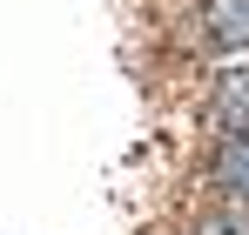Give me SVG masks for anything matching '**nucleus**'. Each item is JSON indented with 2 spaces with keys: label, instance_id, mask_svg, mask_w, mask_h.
<instances>
[{
  "label": "nucleus",
  "instance_id": "1",
  "mask_svg": "<svg viewBox=\"0 0 249 235\" xmlns=\"http://www.w3.org/2000/svg\"><path fill=\"white\" fill-rule=\"evenodd\" d=\"M196 34H202V47H209V54H222V61L249 54V0H202Z\"/></svg>",
  "mask_w": 249,
  "mask_h": 235
},
{
  "label": "nucleus",
  "instance_id": "2",
  "mask_svg": "<svg viewBox=\"0 0 249 235\" xmlns=\"http://www.w3.org/2000/svg\"><path fill=\"white\" fill-rule=\"evenodd\" d=\"M209 121L222 134H249V67H222L209 81Z\"/></svg>",
  "mask_w": 249,
  "mask_h": 235
},
{
  "label": "nucleus",
  "instance_id": "3",
  "mask_svg": "<svg viewBox=\"0 0 249 235\" xmlns=\"http://www.w3.org/2000/svg\"><path fill=\"white\" fill-rule=\"evenodd\" d=\"M209 182H215V195L249 208V134H222V148L209 161Z\"/></svg>",
  "mask_w": 249,
  "mask_h": 235
},
{
  "label": "nucleus",
  "instance_id": "4",
  "mask_svg": "<svg viewBox=\"0 0 249 235\" xmlns=\"http://www.w3.org/2000/svg\"><path fill=\"white\" fill-rule=\"evenodd\" d=\"M202 235H249V208H236V201H229V208H209Z\"/></svg>",
  "mask_w": 249,
  "mask_h": 235
}]
</instances>
